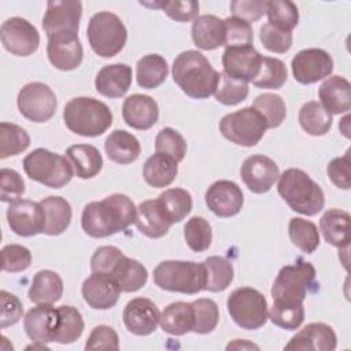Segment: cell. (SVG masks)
Listing matches in <instances>:
<instances>
[{
  "instance_id": "obj_23",
  "label": "cell",
  "mask_w": 351,
  "mask_h": 351,
  "mask_svg": "<svg viewBox=\"0 0 351 351\" xmlns=\"http://www.w3.org/2000/svg\"><path fill=\"white\" fill-rule=\"evenodd\" d=\"M122 118L125 123L133 129L148 130L158 122V103L148 95H130L123 101Z\"/></svg>"
},
{
  "instance_id": "obj_20",
  "label": "cell",
  "mask_w": 351,
  "mask_h": 351,
  "mask_svg": "<svg viewBox=\"0 0 351 351\" xmlns=\"http://www.w3.org/2000/svg\"><path fill=\"white\" fill-rule=\"evenodd\" d=\"M160 313L156 304L147 298H134L123 308V324L136 336H148L156 330Z\"/></svg>"
},
{
  "instance_id": "obj_62",
  "label": "cell",
  "mask_w": 351,
  "mask_h": 351,
  "mask_svg": "<svg viewBox=\"0 0 351 351\" xmlns=\"http://www.w3.org/2000/svg\"><path fill=\"white\" fill-rule=\"evenodd\" d=\"M226 348L228 350H230V348H256L258 350L259 347L252 343H245V341H240V339H236L233 343H229Z\"/></svg>"
},
{
  "instance_id": "obj_13",
  "label": "cell",
  "mask_w": 351,
  "mask_h": 351,
  "mask_svg": "<svg viewBox=\"0 0 351 351\" xmlns=\"http://www.w3.org/2000/svg\"><path fill=\"white\" fill-rule=\"evenodd\" d=\"M291 69L298 82L308 85L330 75L333 71V59L325 49L306 48L292 58Z\"/></svg>"
},
{
  "instance_id": "obj_3",
  "label": "cell",
  "mask_w": 351,
  "mask_h": 351,
  "mask_svg": "<svg viewBox=\"0 0 351 351\" xmlns=\"http://www.w3.org/2000/svg\"><path fill=\"white\" fill-rule=\"evenodd\" d=\"M277 191L291 210L303 215H315L325 206L321 186L300 169L291 167L280 174Z\"/></svg>"
},
{
  "instance_id": "obj_37",
  "label": "cell",
  "mask_w": 351,
  "mask_h": 351,
  "mask_svg": "<svg viewBox=\"0 0 351 351\" xmlns=\"http://www.w3.org/2000/svg\"><path fill=\"white\" fill-rule=\"evenodd\" d=\"M169 74V66L163 56L158 53L144 55L136 64V80L144 89H155L162 85Z\"/></svg>"
},
{
  "instance_id": "obj_14",
  "label": "cell",
  "mask_w": 351,
  "mask_h": 351,
  "mask_svg": "<svg viewBox=\"0 0 351 351\" xmlns=\"http://www.w3.org/2000/svg\"><path fill=\"white\" fill-rule=\"evenodd\" d=\"M82 15L81 1H48L43 18L47 37L58 34H78Z\"/></svg>"
},
{
  "instance_id": "obj_17",
  "label": "cell",
  "mask_w": 351,
  "mask_h": 351,
  "mask_svg": "<svg viewBox=\"0 0 351 351\" xmlns=\"http://www.w3.org/2000/svg\"><path fill=\"white\" fill-rule=\"evenodd\" d=\"M262 55L254 45L226 47L222 55L223 73L232 78L252 82L261 69Z\"/></svg>"
},
{
  "instance_id": "obj_5",
  "label": "cell",
  "mask_w": 351,
  "mask_h": 351,
  "mask_svg": "<svg viewBox=\"0 0 351 351\" xmlns=\"http://www.w3.org/2000/svg\"><path fill=\"white\" fill-rule=\"evenodd\" d=\"M154 282L169 292L195 295L206 288V267L192 261H163L154 269Z\"/></svg>"
},
{
  "instance_id": "obj_61",
  "label": "cell",
  "mask_w": 351,
  "mask_h": 351,
  "mask_svg": "<svg viewBox=\"0 0 351 351\" xmlns=\"http://www.w3.org/2000/svg\"><path fill=\"white\" fill-rule=\"evenodd\" d=\"M0 300H1L0 326H1V329H5L7 326L15 325L22 318L23 307H22L21 300L15 295H12L4 289L0 291Z\"/></svg>"
},
{
  "instance_id": "obj_45",
  "label": "cell",
  "mask_w": 351,
  "mask_h": 351,
  "mask_svg": "<svg viewBox=\"0 0 351 351\" xmlns=\"http://www.w3.org/2000/svg\"><path fill=\"white\" fill-rule=\"evenodd\" d=\"M266 121L267 129L278 128L287 117V106L284 99L276 93H263L256 96L252 106Z\"/></svg>"
},
{
  "instance_id": "obj_50",
  "label": "cell",
  "mask_w": 351,
  "mask_h": 351,
  "mask_svg": "<svg viewBox=\"0 0 351 351\" xmlns=\"http://www.w3.org/2000/svg\"><path fill=\"white\" fill-rule=\"evenodd\" d=\"M192 307L195 314V325L192 332L199 335L211 333L219 321L218 304L213 299L200 298L192 302Z\"/></svg>"
},
{
  "instance_id": "obj_48",
  "label": "cell",
  "mask_w": 351,
  "mask_h": 351,
  "mask_svg": "<svg viewBox=\"0 0 351 351\" xmlns=\"http://www.w3.org/2000/svg\"><path fill=\"white\" fill-rule=\"evenodd\" d=\"M184 237L192 251L203 252L211 245V225L203 217H192L184 226Z\"/></svg>"
},
{
  "instance_id": "obj_51",
  "label": "cell",
  "mask_w": 351,
  "mask_h": 351,
  "mask_svg": "<svg viewBox=\"0 0 351 351\" xmlns=\"http://www.w3.org/2000/svg\"><path fill=\"white\" fill-rule=\"evenodd\" d=\"M155 151L171 156L177 163L186 155V141L180 132L173 128H163L155 138Z\"/></svg>"
},
{
  "instance_id": "obj_39",
  "label": "cell",
  "mask_w": 351,
  "mask_h": 351,
  "mask_svg": "<svg viewBox=\"0 0 351 351\" xmlns=\"http://www.w3.org/2000/svg\"><path fill=\"white\" fill-rule=\"evenodd\" d=\"M206 267V288L210 292H222L233 281V265L229 259L218 255L203 261Z\"/></svg>"
},
{
  "instance_id": "obj_47",
  "label": "cell",
  "mask_w": 351,
  "mask_h": 351,
  "mask_svg": "<svg viewBox=\"0 0 351 351\" xmlns=\"http://www.w3.org/2000/svg\"><path fill=\"white\" fill-rule=\"evenodd\" d=\"M270 321L282 329L295 330L298 329L304 319V307L303 303H285V302H273V306L267 314Z\"/></svg>"
},
{
  "instance_id": "obj_60",
  "label": "cell",
  "mask_w": 351,
  "mask_h": 351,
  "mask_svg": "<svg viewBox=\"0 0 351 351\" xmlns=\"http://www.w3.org/2000/svg\"><path fill=\"white\" fill-rule=\"evenodd\" d=\"M350 165V149H347V152L343 156L332 159L326 167L329 180L340 189H350L351 186Z\"/></svg>"
},
{
  "instance_id": "obj_19",
  "label": "cell",
  "mask_w": 351,
  "mask_h": 351,
  "mask_svg": "<svg viewBox=\"0 0 351 351\" xmlns=\"http://www.w3.org/2000/svg\"><path fill=\"white\" fill-rule=\"evenodd\" d=\"M121 288L112 276L106 273H92L81 287L84 300L95 310L112 308L121 295Z\"/></svg>"
},
{
  "instance_id": "obj_2",
  "label": "cell",
  "mask_w": 351,
  "mask_h": 351,
  "mask_svg": "<svg viewBox=\"0 0 351 351\" xmlns=\"http://www.w3.org/2000/svg\"><path fill=\"white\" fill-rule=\"evenodd\" d=\"M171 74L181 90L192 99H207L214 95L219 73L199 51L181 52L173 62Z\"/></svg>"
},
{
  "instance_id": "obj_34",
  "label": "cell",
  "mask_w": 351,
  "mask_h": 351,
  "mask_svg": "<svg viewBox=\"0 0 351 351\" xmlns=\"http://www.w3.org/2000/svg\"><path fill=\"white\" fill-rule=\"evenodd\" d=\"M110 276L114 277L122 292H136L143 288L148 280L145 266L126 255H122L118 259Z\"/></svg>"
},
{
  "instance_id": "obj_33",
  "label": "cell",
  "mask_w": 351,
  "mask_h": 351,
  "mask_svg": "<svg viewBox=\"0 0 351 351\" xmlns=\"http://www.w3.org/2000/svg\"><path fill=\"white\" fill-rule=\"evenodd\" d=\"M44 214L45 225L43 233L48 236L62 234L70 225L71 221V206L62 196H48L40 202Z\"/></svg>"
},
{
  "instance_id": "obj_9",
  "label": "cell",
  "mask_w": 351,
  "mask_h": 351,
  "mask_svg": "<svg viewBox=\"0 0 351 351\" xmlns=\"http://www.w3.org/2000/svg\"><path fill=\"white\" fill-rule=\"evenodd\" d=\"M226 307L230 318L241 329L255 330L262 328L267 321V300L255 288H236L229 295Z\"/></svg>"
},
{
  "instance_id": "obj_56",
  "label": "cell",
  "mask_w": 351,
  "mask_h": 351,
  "mask_svg": "<svg viewBox=\"0 0 351 351\" xmlns=\"http://www.w3.org/2000/svg\"><path fill=\"white\" fill-rule=\"evenodd\" d=\"M25 193V181L21 174L12 169L0 170V199L4 203L19 200Z\"/></svg>"
},
{
  "instance_id": "obj_8",
  "label": "cell",
  "mask_w": 351,
  "mask_h": 351,
  "mask_svg": "<svg viewBox=\"0 0 351 351\" xmlns=\"http://www.w3.org/2000/svg\"><path fill=\"white\" fill-rule=\"evenodd\" d=\"M86 37L96 55L112 58L123 49L128 30L118 15L110 11H100L89 19Z\"/></svg>"
},
{
  "instance_id": "obj_22",
  "label": "cell",
  "mask_w": 351,
  "mask_h": 351,
  "mask_svg": "<svg viewBox=\"0 0 351 351\" xmlns=\"http://www.w3.org/2000/svg\"><path fill=\"white\" fill-rule=\"evenodd\" d=\"M47 55L52 66L70 71L77 69L84 58V49L78 34H58L48 38Z\"/></svg>"
},
{
  "instance_id": "obj_4",
  "label": "cell",
  "mask_w": 351,
  "mask_h": 351,
  "mask_svg": "<svg viewBox=\"0 0 351 351\" xmlns=\"http://www.w3.org/2000/svg\"><path fill=\"white\" fill-rule=\"evenodd\" d=\"M67 129L84 137H97L112 125V112L108 106L93 97H74L63 110Z\"/></svg>"
},
{
  "instance_id": "obj_24",
  "label": "cell",
  "mask_w": 351,
  "mask_h": 351,
  "mask_svg": "<svg viewBox=\"0 0 351 351\" xmlns=\"http://www.w3.org/2000/svg\"><path fill=\"white\" fill-rule=\"evenodd\" d=\"M337 346V337L332 326L324 322H311L300 329L285 350H314V351H333Z\"/></svg>"
},
{
  "instance_id": "obj_38",
  "label": "cell",
  "mask_w": 351,
  "mask_h": 351,
  "mask_svg": "<svg viewBox=\"0 0 351 351\" xmlns=\"http://www.w3.org/2000/svg\"><path fill=\"white\" fill-rule=\"evenodd\" d=\"M299 123L311 136H324L332 128V114L318 101H307L299 110Z\"/></svg>"
},
{
  "instance_id": "obj_7",
  "label": "cell",
  "mask_w": 351,
  "mask_h": 351,
  "mask_svg": "<svg viewBox=\"0 0 351 351\" xmlns=\"http://www.w3.org/2000/svg\"><path fill=\"white\" fill-rule=\"evenodd\" d=\"M315 276V267L302 258L281 267L271 287L273 302L303 303L307 293L318 285Z\"/></svg>"
},
{
  "instance_id": "obj_52",
  "label": "cell",
  "mask_w": 351,
  "mask_h": 351,
  "mask_svg": "<svg viewBox=\"0 0 351 351\" xmlns=\"http://www.w3.org/2000/svg\"><path fill=\"white\" fill-rule=\"evenodd\" d=\"M147 7H155L160 8L165 11V14L177 21V22H189L195 21L199 14V3L193 0H186V1H180V0H173V1H158V3H141Z\"/></svg>"
},
{
  "instance_id": "obj_12",
  "label": "cell",
  "mask_w": 351,
  "mask_h": 351,
  "mask_svg": "<svg viewBox=\"0 0 351 351\" xmlns=\"http://www.w3.org/2000/svg\"><path fill=\"white\" fill-rule=\"evenodd\" d=\"M3 47L15 56H29L40 45L37 29L25 18L12 16L5 19L0 27Z\"/></svg>"
},
{
  "instance_id": "obj_31",
  "label": "cell",
  "mask_w": 351,
  "mask_h": 351,
  "mask_svg": "<svg viewBox=\"0 0 351 351\" xmlns=\"http://www.w3.org/2000/svg\"><path fill=\"white\" fill-rule=\"evenodd\" d=\"M66 158L73 166L74 174L80 178H92L103 167V158L99 149L90 144H75L66 149Z\"/></svg>"
},
{
  "instance_id": "obj_36",
  "label": "cell",
  "mask_w": 351,
  "mask_h": 351,
  "mask_svg": "<svg viewBox=\"0 0 351 351\" xmlns=\"http://www.w3.org/2000/svg\"><path fill=\"white\" fill-rule=\"evenodd\" d=\"M178 173L177 162L165 154L155 152L151 155L143 167V177L149 186L165 188L169 186Z\"/></svg>"
},
{
  "instance_id": "obj_26",
  "label": "cell",
  "mask_w": 351,
  "mask_h": 351,
  "mask_svg": "<svg viewBox=\"0 0 351 351\" xmlns=\"http://www.w3.org/2000/svg\"><path fill=\"white\" fill-rule=\"evenodd\" d=\"M171 225V221L158 199L144 200L137 206L136 226L144 236L149 239L163 237Z\"/></svg>"
},
{
  "instance_id": "obj_11",
  "label": "cell",
  "mask_w": 351,
  "mask_h": 351,
  "mask_svg": "<svg viewBox=\"0 0 351 351\" xmlns=\"http://www.w3.org/2000/svg\"><path fill=\"white\" fill-rule=\"evenodd\" d=\"M19 112L32 122H47L55 112L58 100L55 92L43 82H29L19 92L16 97Z\"/></svg>"
},
{
  "instance_id": "obj_16",
  "label": "cell",
  "mask_w": 351,
  "mask_h": 351,
  "mask_svg": "<svg viewBox=\"0 0 351 351\" xmlns=\"http://www.w3.org/2000/svg\"><path fill=\"white\" fill-rule=\"evenodd\" d=\"M240 177L254 193H266L280 177L277 163L266 155L248 156L240 169Z\"/></svg>"
},
{
  "instance_id": "obj_35",
  "label": "cell",
  "mask_w": 351,
  "mask_h": 351,
  "mask_svg": "<svg viewBox=\"0 0 351 351\" xmlns=\"http://www.w3.org/2000/svg\"><path fill=\"white\" fill-rule=\"evenodd\" d=\"M63 295V281L60 276L52 270H40L34 274L27 296L37 304H52Z\"/></svg>"
},
{
  "instance_id": "obj_58",
  "label": "cell",
  "mask_w": 351,
  "mask_h": 351,
  "mask_svg": "<svg viewBox=\"0 0 351 351\" xmlns=\"http://www.w3.org/2000/svg\"><path fill=\"white\" fill-rule=\"evenodd\" d=\"M266 0H233L230 1V11L234 18L243 19L248 23L256 22L266 14Z\"/></svg>"
},
{
  "instance_id": "obj_28",
  "label": "cell",
  "mask_w": 351,
  "mask_h": 351,
  "mask_svg": "<svg viewBox=\"0 0 351 351\" xmlns=\"http://www.w3.org/2000/svg\"><path fill=\"white\" fill-rule=\"evenodd\" d=\"M225 33V19L208 14L197 16L191 29L195 45L204 51H211L223 45Z\"/></svg>"
},
{
  "instance_id": "obj_42",
  "label": "cell",
  "mask_w": 351,
  "mask_h": 351,
  "mask_svg": "<svg viewBox=\"0 0 351 351\" xmlns=\"http://www.w3.org/2000/svg\"><path fill=\"white\" fill-rule=\"evenodd\" d=\"M289 239L302 252L313 254L319 245V232L314 222L304 218H291L288 225Z\"/></svg>"
},
{
  "instance_id": "obj_29",
  "label": "cell",
  "mask_w": 351,
  "mask_h": 351,
  "mask_svg": "<svg viewBox=\"0 0 351 351\" xmlns=\"http://www.w3.org/2000/svg\"><path fill=\"white\" fill-rule=\"evenodd\" d=\"M350 214L340 208H329L319 219V230L325 241L333 247H350Z\"/></svg>"
},
{
  "instance_id": "obj_54",
  "label": "cell",
  "mask_w": 351,
  "mask_h": 351,
  "mask_svg": "<svg viewBox=\"0 0 351 351\" xmlns=\"http://www.w3.org/2000/svg\"><path fill=\"white\" fill-rule=\"evenodd\" d=\"M259 38H261L262 45L267 51L274 52V53L288 52L289 48L292 47V41H293L292 32L280 30V29L271 26L270 23H265L261 27Z\"/></svg>"
},
{
  "instance_id": "obj_1",
  "label": "cell",
  "mask_w": 351,
  "mask_h": 351,
  "mask_svg": "<svg viewBox=\"0 0 351 351\" xmlns=\"http://www.w3.org/2000/svg\"><path fill=\"white\" fill-rule=\"evenodd\" d=\"M137 207L123 193H112L103 200L88 203L81 215L82 230L96 239L108 237L136 223Z\"/></svg>"
},
{
  "instance_id": "obj_53",
  "label": "cell",
  "mask_w": 351,
  "mask_h": 351,
  "mask_svg": "<svg viewBox=\"0 0 351 351\" xmlns=\"http://www.w3.org/2000/svg\"><path fill=\"white\" fill-rule=\"evenodd\" d=\"M225 47H244V45H252L254 33L251 23L229 16L225 19Z\"/></svg>"
},
{
  "instance_id": "obj_44",
  "label": "cell",
  "mask_w": 351,
  "mask_h": 351,
  "mask_svg": "<svg viewBox=\"0 0 351 351\" xmlns=\"http://www.w3.org/2000/svg\"><path fill=\"white\" fill-rule=\"evenodd\" d=\"M288 77L287 66L282 60L270 56H262L261 69L252 84L262 89H280Z\"/></svg>"
},
{
  "instance_id": "obj_49",
  "label": "cell",
  "mask_w": 351,
  "mask_h": 351,
  "mask_svg": "<svg viewBox=\"0 0 351 351\" xmlns=\"http://www.w3.org/2000/svg\"><path fill=\"white\" fill-rule=\"evenodd\" d=\"M248 90L247 82L232 78L222 71L219 73V81L215 88L214 97L223 106H236L247 99Z\"/></svg>"
},
{
  "instance_id": "obj_41",
  "label": "cell",
  "mask_w": 351,
  "mask_h": 351,
  "mask_svg": "<svg viewBox=\"0 0 351 351\" xmlns=\"http://www.w3.org/2000/svg\"><path fill=\"white\" fill-rule=\"evenodd\" d=\"M171 223L181 222L192 210V196L186 189L170 188L158 197Z\"/></svg>"
},
{
  "instance_id": "obj_25",
  "label": "cell",
  "mask_w": 351,
  "mask_h": 351,
  "mask_svg": "<svg viewBox=\"0 0 351 351\" xmlns=\"http://www.w3.org/2000/svg\"><path fill=\"white\" fill-rule=\"evenodd\" d=\"M132 85V67L125 63H112L101 67L95 78L96 90L110 99L122 97Z\"/></svg>"
},
{
  "instance_id": "obj_15",
  "label": "cell",
  "mask_w": 351,
  "mask_h": 351,
  "mask_svg": "<svg viewBox=\"0 0 351 351\" xmlns=\"http://www.w3.org/2000/svg\"><path fill=\"white\" fill-rule=\"evenodd\" d=\"M7 222L15 234L32 237L43 233L45 214L40 203L29 199H19L10 203L7 210Z\"/></svg>"
},
{
  "instance_id": "obj_10",
  "label": "cell",
  "mask_w": 351,
  "mask_h": 351,
  "mask_svg": "<svg viewBox=\"0 0 351 351\" xmlns=\"http://www.w3.org/2000/svg\"><path fill=\"white\" fill-rule=\"evenodd\" d=\"M266 130L267 123L265 118L251 106L226 114L219 121L221 134L230 143L241 147L256 145Z\"/></svg>"
},
{
  "instance_id": "obj_18",
  "label": "cell",
  "mask_w": 351,
  "mask_h": 351,
  "mask_svg": "<svg viewBox=\"0 0 351 351\" xmlns=\"http://www.w3.org/2000/svg\"><path fill=\"white\" fill-rule=\"evenodd\" d=\"M207 207L221 218L234 217L240 213L244 196L240 186L230 180H218L211 184L204 195Z\"/></svg>"
},
{
  "instance_id": "obj_40",
  "label": "cell",
  "mask_w": 351,
  "mask_h": 351,
  "mask_svg": "<svg viewBox=\"0 0 351 351\" xmlns=\"http://www.w3.org/2000/svg\"><path fill=\"white\" fill-rule=\"evenodd\" d=\"M59 324L53 341L60 344H70L78 340L84 332V319L78 308L73 306H60Z\"/></svg>"
},
{
  "instance_id": "obj_55",
  "label": "cell",
  "mask_w": 351,
  "mask_h": 351,
  "mask_svg": "<svg viewBox=\"0 0 351 351\" xmlns=\"http://www.w3.org/2000/svg\"><path fill=\"white\" fill-rule=\"evenodd\" d=\"M1 269L10 273H19L26 270L32 263V254L29 248L21 244H8L1 250Z\"/></svg>"
},
{
  "instance_id": "obj_21",
  "label": "cell",
  "mask_w": 351,
  "mask_h": 351,
  "mask_svg": "<svg viewBox=\"0 0 351 351\" xmlns=\"http://www.w3.org/2000/svg\"><path fill=\"white\" fill-rule=\"evenodd\" d=\"M59 324V310L52 304H37L32 307L23 319V328L34 343L53 341Z\"/></svg>"
},
{
  "instance_id": "obj_27",
  "label": "cell",
  "mask_w": 351,
  "mask_h": 351,
  "mask_svg": "<svg viewBox=\"0 0 351 351\" xmlns=\"http://www.w3.org/2000/svg\"><path fill=\"white\" fill-rule=\"evenodd\" d=\"M318 97L322 107L330 114L348 112L351 108L350 81L341 75L326 78L318 89Z\"/></svg>"
},
{
  "instance_id": "obj_6",
  "label": "cell",
  "mask_w": 351,
  "mask_h": 351,
  "mask_svg": "<svg viewBox=\"0 0 351 351\" xmlns=\"http://www.w3.org/2000/svg\"><path fill=\"white\" fill-rule=\"evenodd\" d=\"M26 176L49 188H62L73 178L74 170L66 156L45 148H36L22 162Z\"/></svg>"
},
{
  "instance_id": "obj_57",
  "label": "cell",
  "mask_w": 351,
  "mask_h": 351,
  "mask_svg": "<svg viewBox=\"0 0 351 351\" xmlns=\"http://www.w3.org/2000/svg\"><path fill=\"white\" fill-rule=\"evenodd\" d=\"M119 348V337L117 332L107 325H97L92 329L86 343L85 350H118Z\"/></svg>"
},
{
  "instance_id": "obj_59",
  "label": "cell",
  "mask_w": 351,
  "mask_h": 351,
  "mask_svg": "<svg viewBox=\"0 0 351 351\" xmlns=\"http://www.w3.org/2000/svg\"><path fill=\"white\" fill-rule=\"evenodd\" d=\"M123 255V252L114 245H103L99 247L92 258H90V269L92 273H106L110 274L118 259Z\"/></svg>"
},
{
  "instance_id": "obj_43",
  "label": "cell",
  "mask_w": 351,
  "mask_h": 351,
  "mask_svg": "<svg viewBox=\"0 0 351 351\" xmlns=\"http://www.w3.org/2000/svg\"><path fill=\"white\" fill-rule=\"evenodd\" d=\"M30 145V136L27 132L10 122L0 123V159L18 155Z\"/></svg>"
},
{
  "instance_id": "obj_30",
  "label": "cell",
  "mask_w": 351,
  "mask_h": 351,
  "mask_svg": "<svg viewBox=\"0 0 351 351\" xmlns=\"http://www.w3.org/2000/svg\"><path fill=\"white\" fill-rule=\"evenodd\" d=\"M104 149L110 160L119 165H129L140 156L141 145L136 136L126 130L117 129L107 136Z\"/></svg>"
},
{
  "instance_id": "obj_46",
  "label": "cell",
  "mask_w": 351,
  "mask_h": 351,
  "mask_svg": "<svg viewBox=\"0 0 351 351\" xmlns=\"http://www.w3.org/2000/svg\"><path fill=\"white\" fill-rule=\"evenodd\" d=\"M266 14L269 18V22L271 26L292 32V29L299 22V11L295 3L289 0H270L267 1Z\"/></svg>"
},
{
  "instance_id": "obj_32",
  "label": "cell",
  "mask_w": 351,
  "mask_h": 351,
  "mask_svg": "<svg viewBox=\"0 0 351 351\" xmlns=\"http://www.w3.org/2000/svg\"><path fill=\"white\" fill-rule=\"evenodd\" d=\"M159 325L163 332L173 336H182L193 330L195 314L192 303L176 302L170 303L160 314Z\"/></svg>"
}]
</instances>
